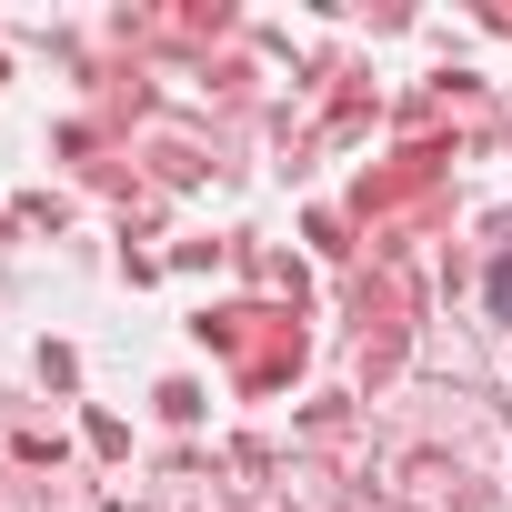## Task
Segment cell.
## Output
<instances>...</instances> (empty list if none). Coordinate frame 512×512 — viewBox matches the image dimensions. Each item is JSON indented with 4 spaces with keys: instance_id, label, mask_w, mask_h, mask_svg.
<instances>
[]
</instances>
